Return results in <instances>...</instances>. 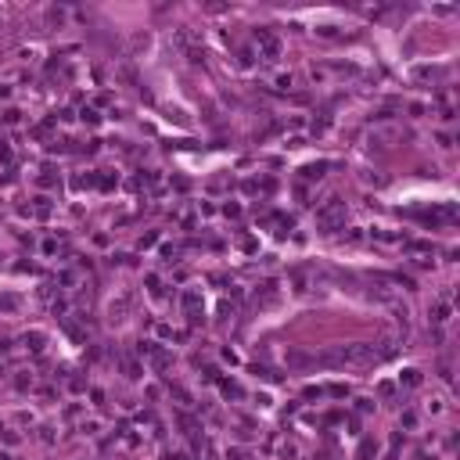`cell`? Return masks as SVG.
Masks as SVG:
<instances>
[{
    "label": "cell",
    "instance_id": "ac0fdd59",
    "mask_svg": "<svg viewBox=\"0 0 460 460\" xmlns=\"http://www.w3.org/2000/svg\"><path fill=\"white\" fill-rule=\"evenodd\" d=\"M176 255H180V248H176V244H162V259H165V263H173Z\"/></svg>",
    "mask_w": 460,
    "mask_h": 460
},
{
    "label": "cell",
    "instance_id": "2e32d148",
    "mask_svg": "<svg viewBox=\"0 0 460 460\" xmlns=\"http://www.w3.org/2000/svg\"><path fill=\"white\" fill-rule=\"evenodd\" d=\"M237 244H241L244 252H255V248H259V241H255V237H248V234H241V237H237Z\"/></svg>",
    "mask_w": 460,
    "mask_h": 460
},
{
    "label": "cell",
    "instance_id": "44dd1931",
    "mask_svg": "<svg viewBox=\"0 0 460 460\" xmlns=\"http://www.w3.org/2000/svg\"><path fill=\"white\" fill-rule=\"evenodd\" d=\"M327 126H331V119H327V115H324V119H313V133H324Z\"/></svg>",
    "mask_w": 460,
    "mask_h": 460
},
{
    "label": "cell",
    "instance_id": "4fadbf2b",
    "mask_svg": "<svg viewBox=\"0 0 460 460\" xmlns=\"http://www.w3.org/2000/svg\"><path fill=\"white\" fill-rule=\"evenodd\" d=\"M33 216H40V220L51 216V202H47V198H36V202H33Z\"/></svg>",
    "mask_w": 460,
    "mask_h": 460
},
{
    "label": "cell",
    "instance_id": "4dcf8cb0",
    "mask_svg": "<svg viewBox=\"0 0 460 460\" xmlns=\"http://www.w3.org/2000/svg\"><path fill=\"white\" fill-rule=\"evenodd\" d=\"M0 158H4V162H11V148H7V144H0Z\"/></svg>",
    "mask_w": 460,
    "mask_h": 460
},
{
    "label": "cell",
    "instance_id": "ba28073f",
    "mask_svg": "<svg viewBox=\"0 0 460 460\" xmlns=\"http://www.w3.org/2000/svg\"><path fill=\"white\" fill-rule=\"evenodd\" d=\"M399 385L403 388H417L421 385V371H417V367H406V371L399 374Z\"/></svg>",
    "mask_w": 460,
    "mask_h": 460
},
{
    "label": "cell",
    "instance_id": "9c48e42d",
    "mask_svg": "<svg viewBox=\"0 0 460 460\" xmlns=\"http://www.w3.org/2000/svg\"><path fill=\"white\" fill-rule=\"evenodd\" d=\"M273 450H277V457H281V460H295V457H299V450H295V442H288V439H281V442H273Z\"/></svg>",
    "mask_w": 460,
    "mask_h": 460
},
{
    "label": "cell",
    "instance_id": "603a6c76",
    "mask_svg": "<svg viewBox=\"0 0 460 460\" xmlns=\"http://www.w3.org/2000/svg\"><path fill=\"white\" fill-rule=\"evenodd\" d=\"M155 241H158V234H155V230H151V234H144V237H141V248H151V244H155Z\"/></svg>",
    "mask_w": 460,
    "mask_h": 460
},
{
    "label": "cell",
    "instance_id": "ffe728a7",
    "mask_svg": "<svg viewBox=\"0 0 460 460\" xmlns=\"http://www.w3.org/2000/svg\"><path fill=\"white\" fill-rule=\"evenodd\" d=\"M122 313H126V299L112 302V320H122Z\"/></svg>",
    "mask_w": 460,
    "mask_h": 460
},
{
    "label": "cell",
    "instance_id": "1f68e13d",
    "mask_svg": "<svg viewBox=\"0 0 460 460\" xmlns=\"http://www.w3.org/2000/svg\"><path fill=\"white\" fill-rule=\"evenodd\" d=\"M165 460H187V457H183V453H169V457H165Z\"/></svg>",
    "mask_w": 460,
    "mask_h": 460
},
{
    "label": "cell",
    "instance_id": "d6986e66",
    "mask_svg": "<svg viewBox=\"0 0 460 460\" xmlns=\"http://www.w3.org/2000/svg\"><path fill=\"white\" fill-rule=\"evenodd\" d=\"M122 371H126V378H141V367H137L133 360H122Z\"/></svg>",
    "mask_w": 460,
    "mask_h": 460
},
{
    "label": "cell",
    "instance_id": "7a4b0ae2",
    "mask_svg": "<svg viewBox=\"0 0 460 460\" xmlns=\"http://www.w3.org/2000/svg\"><path fill=\"white\" fill-rule=\"evenodd\" d=\"M345 216H349V212H345L342 198H327V202L316 209V227L324 230V234H334V230L345 227Z\"/></svg>",
    "mask_w": 460,
    "mask_h": 460
},
{
    "label": "cell",
    "instance_id": "5bb4252c",
    "mask_svg": "<svg viewBox=\"0 0 460 460\" xmlns=\"http://www.w3.org/2000/svg\"><path fill=\"white\" fill-rule=\"evenodd\" d=\"M115 183H119V180H115V176H112L108 169H101V176H97V187H101V191H112Z\"/></svg>",
    "mask_w": 460,
    "mask_h": 460
},
{
    "label": "cell",
    "instance_id": "5b68a950",
    "mask_svg": "<svg viewBox=\"0 0 460 460\" xmlns=\"http://www.w3.org/2000/svg\"><path fill=\"white\" fill-rule=\"evenodd\" d=\"M442 320H450V291L442 299H435V306H432V324H442Z\"/></svg>",
    "mask_w": 460,
    "mask_h": 460
},
{
    "label": "cell",
    "instance_id": "484cf974",
    "mask_svg": "<svg viewBox=\"0 0 460 460\" xmlns=\"http://www.w3.org/2000/svg\"><path fill=\"white\" fill-rule=\"evenodd\" d=\"M14 306H18V299H11V295H7V299H0V309H14Z\"/></svg>",
    "mask_w": 460,
    "mask_h": 460
},
{
    "label": "cell",
    "instance_id": "f1b7e54d",
    "mask_svg": "<svg viewBox=\"0 0 460 460\" xmlns=\"http://www.w3.org/2000/svg\"><path fill=\"white\" fill-rule=\"evenodd\" d=\"M363 180H367V183H374V187H381V183H385V176H374V173H367Z\"/></svg>",
    "mask_w": 460,
    "mask_h": 460
},
{
    "label": "cell",
    "instance_id": "52a82bcc",
    "mask_svg": "<svg viewBox=\"0 0 460 460\" xmlns=\"http://www.w3.org/2000/svg\"><path fill=\"white\" fill-rule=\"evenodd\" d=\"M43 342H47V334H43V331H29V334H22V345H25V349H33V352H40Z\"/></svg>",
    "mask_w": 460,
    "mask_h": 460
},
{
    "label": "cell",
    "instance_id": "83f0119b",
    "mask_svg": "<svg viewBox=\"0 0 460 460\" xmlns=\"http://www.w3.org/2000/svg\"><path fill=\"white\" fill-rule=\"evenodd\" d=\"M223 212H227L230 220H237V216H241V209H237V205H223Z\"/></svg>",
    "mask_w": 460,
    "mask_h": 460
},
{
    "label": "cell",
    "instance_id": "30bf717a",
    "mask_svg": "<svg viewBox=\"0 0 460 460\" xmlns=\"http://www.w3.org/2000/svg\"><path fill=\"white\" fill-rule=\"evenodd\" d=\"M324 169H327V162H313V165H302V180H320L324 176Z\"/></svg>",
    "mask_w": 460,
    "mask_h": 460
},
{
    "label": "cell",
    "instance_id": "277c9868",
    "mask_svg": "<svg viewBox=\"0 0 460 460\" xmlns=\"http://www.w3.org/2000/svg\"><path fill=\"white\" fill-rule=\"evenodd\" d=\"M277 299H281V284L277 281H263V288L255 291V302L259 306H273Z\"/></svg>",
    "mask_w": 460,
    "mask_h": 460
},
{
    "label": "cell",
    "instance_id": "4316f807",
    "mask_svg": "<svg viewBox=\"0 0 460 460\" xmlns=\"http://www.w3.org/2000/svg\"><path fill=\"white\" fill-rule=\"evenodd\" d=\"M237 61H241V65H244V69H248V65H252V61H255V58H252V51H241V58H237Z\"/></svg>",
    "mask_w": 460,
    "mask_h": 460
},
{
    "label": "cell",
    "instance_id": "d6a6232c",
    "mask_svg": "<svg viewBox=\"0 0 460 460\" xmlns=\"http://www.w3.org/2000/svg\"><path fill=\"white\" fill-rule=\"evenodd\" d=\"M316 460H334V457H331V453H320V457H316Z\"/></svg>",
    "mask_w": 460,
    "mask_h": 460
},
{
    "label": "cell",
    "instance_id": "8992f818",
    "mask_svg": "<svg viewBox=\"0 0 460 460\" xmlns=\"http://www.w3.org/2000/svg\"><path fill=\"white\" fill-rule=\"evenodd\" d=\"M148 360H151V367H155V371H165V367L173 363V356H169V352H165V349H158V345H151Z\"/></svg>",
    "mask_w": 460,
    "mask_h": 460
},
{
    "label": "cell",
    "instance_id": "7402d4cb",
    "mask_svg": "<svg viewBox=\"0 0 460 460\" xmlns=\"http://www.w3.org/2000/svg\"><path fill=\"white\" fill-rule=\"evenodd\" d=\"M403 428H417V413H413V410L403 413Z\"/></svg>",
    "mask_w": 460,
    "mask_h": 460
},
{
    "label": "cell",
    "instance_id": "9a60e30c",
    "mask_svg": "<svg viewBox=\"0 0 460 460\" xmlns=\"http://www.w3.org/2000/svg\"><path fill=\"white\" fill-rule=\"evenodd\" d=\"M324 392H327V395H334V399H345V395H349V385H342V381H334V385H327Z\"/></svg>",
    "mask_w": 460,
    "mask_h": 460
},
{
    "label": "cell",
    "instance_id": "cb8c5ba5",
    "mask_svg": "<svg viewBox=\"0 0 460 460\" xmlns=\"http://www.w3.org/2000/svg\"><path fill=\"white\" fill-rule=\"evenodd\" d=\"M356 410L367 413V410H374V399H356Z\"/></svg>",
    "mask_w": 460,
    "mask_h": 460
},
{
    "label": "cell",
    "instance_id": "d4e9b609",
    "mask_svg": "<svg viewBox=\"0 0 460 460\" xmlns=\"http://www.w3.org/2000/svg\"><path fill=\"white\" fill-rule=\"evenodd\" d=\"M302 395H306V399H320V395H324V388H313V385H309V388H306Z\"/></svg>",
    "mask_w": 460,
    "mask_h": 460
},
{
    "label": "cell",
    "instance_id": "3957f363",
    "mask_svg": "<svg viewBox=\"0 0 460 460\" xmlns=\"http://www.w3.org/2000/svg\"><path fill=\"white\" fill-rule=\"evenodd\" d=\"M255 43H259V58H263V61H277L281 58V40L277 36H273L270 33V29H255Z\"/></svg>",
    "mask_w": 460,
    "mask_h": 460
},
{
    "label": "cell",
    "instance_id": "e0dca14e",
    "mask_svg": "<svg viewBox=\"0 0 460 460\" xmlns=\"http://www.w3.org/2000/svg\"><path fill=\"white\" fill-rule=\"evenodd\" d=\"M79 119H83V122H90V126H97V122H101V115H97L94 108H83V112H79Z\"/></svg>",
    "mask_w": 460,
    "mask_h": 460
},
{
    "label": "cell",
    "instance_id": "f546056e",
    "mask_svg": "<svg viewBox=\"0 0 460 460\" xmlns=\"http://www.w3.org/2000/svg\"><path fill=\"white\" fill-rule=\"evenodd\" d=\"M0 122H18V112H14V108H11V112H4V115H0Z\"/></svg>",
    "mask_w": 460,
    "mask_h": 460
},
{
    "label": "cell",
    "instance_id": "6da1fadb",
    "mask_svg": "<svg viewBox=\"0 0 460 460\" xmlns=\"http://www.w3.org/2000/svg\"><path fill=\"white\" fill-rule=\"evenodd\" d=\"M378 349L367 342H349V345H331L313 356V367H331V371H371L378 367Z\"/></svg>",
    "mask_w": 460,
    "mask_h": 460
},
{
    "label": "cell",
    "instance_id": "8fae6325",
    "mask_svg": "<svg viewBox=\"0 0 460 460\" xmlns=\"http://www.w3.org/2000/svg\"><path fill=\"white\" fill-rule=\"evenodd\" d=\"M216 385L223 388V395H227V399H241V388L234 385V381H227V378H220V381H216Z\"/></svg>",
    "mask_w": 460,
    "mask_h": 460
},
{
    "label": "cell",
    "instance_id": "7c38bea8",
    "mask_svg": "<svg viewBox=\"0 0 460 460\" xmlns=\"http://www.w3.org/2000/svg\"><path fill=\"white\" fill-rule=\"evenodd\" d=\"M374 453H378V446H374L371 439H363V442H360V450H356V460H371Z\"/></svg>",
    "mask_w": 460,
    "mask_h": 460
}]
</instances>
